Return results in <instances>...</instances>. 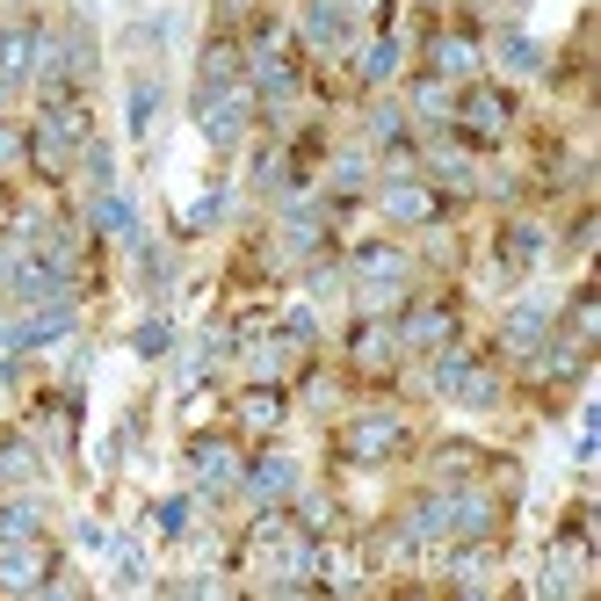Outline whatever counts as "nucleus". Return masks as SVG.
Listing matches in <instances>:
<instances>
[{
	"mask_svg": "<svg viewBox=\"0 0 601 601\" xmlns=\"http://www.w3.org/2000/svg\"><path fill=\"white\" fill-rule=\"evenodd\" d=\"M247 109H254V95H247V87H218V95H196V123H204V138L218 145V153H232V145H240Z\"/></svg>",
	"mask_w": 601,
	"mask_h": 601,
	"instance_id": "obj_1",
	"label": "nucleus"
},
{
	"mask_svg": "<svg viewBox=\"0 0 601 601\" xmlns=\"http://www.w3.org/2000/svg\"><path fill=\"white\" fill-rule=\"evenodd\" d=\"M398 442H406V428H398L392 413H362L356 428H348V457H356V465H384Z\"/></svg>",
	"mask_w": 601,
	"mask_h": 601,
	"instance_id": "obj_2",
	"label": "nucleus"
},
{
	"mask_svg": "<svg viewBox=\"0 0 601 601\" xmlns=\"http://www.w3.org/2000/svg\"><path fill=\"white\" fill-rule=\"evenodd\" d=\"M189 479H196V493H225V485L240 479V457H232V442L204 435V442L189 449Z\"/></svg>",
	"mask_w": 601,
	"mask_h": 601,
	"instance_id": "obj_3",
	"label": "nucleus"
},
{
	"mask_svg": "<svg viewBox=\"0 0 601 601\" xmlns=\"http://www.w3.org/2000/svg\"><path fill=\"white\" fill-rule=\"evenodd\" d=\"M348 15H356V0H305V44L312 52H341Z\"/></svg>",
	"mask_w": 601,
	"mask_h": 601,
	"instance_id": "obj_4",
	"label": "nucleus"
},
{
	"mask_svg": "<svg viewBox=\"0 0 601 601\" xmlns=\"http://www.w3.org/2000/svg\"><path fill=\"white\" fill-rule=\"evenodd\" d=\"M442 341H457V312L449 305H413L398 319V348H442Z\"/></svg>",
	"mask_w": 601,
	"mask_h": 601,
	"instance_id": "obj_5",
	"label": "nucleus"
},
{
	"mask_svg": "<svg viewBox=\"0 0 601 601\" xmlns=\"http://www.w3.org/2000/svg\"><path fill=\"white\" fill-rule=\"evenodd\" d=\"M485 529H493V500H485L479 485L442 493V536H485Z\"/></svg>",
	"mask_w": 601,
	"mask_h": 601,
	"instance_id": "obj_6",
	"label": "nucleus"
},
{
	"mask_svg": "<svg viewBox=\"0 0 601 601\" xmlns=\"http://www.w3.org/2000/svg\"><path fill=\"white\" fill-rule=\"evenodd\" d=\"M457 123H465L471 138H500V131H507V95H493V87H471L465 102H457Z\"/></svg>",
	"mask_w": 601,
	"mask_h": 601,
	"instance_id": "obj_7",
	"label": "nucleus"
},
{
	"mask_svg": "<svg viewBox=\"0 0 601 601\" xmlns=\"http://www.w3.org/2000/svg\"><path fill=\"white\" fill-rule=\"evenodd\" d=\"M356 275H362V283H384V291H406L413 261L398 254V247H356Z\"/></svg>",
	"mask_w": 601,
	"mask_h": 601,
	"instance_id": "obj_8",
	"label": "nucleus"
},
{
	"mask_svg": "<svg viewBox=\"0 0 601 601\" xmlns=\"http://www.w3.org/2000/svg\"><path fill=\"white\" fill-rule=\"evenodd\" d=\"M435 210H442V204H435L420 182H406V174H398V182H384V218H392V225H428Z\"/></svg>",
	"mask_w": 601,
	"mask_h": 601,
	"instance_id": "obj_9",
	"label": "nucleus"
},
{
	"mask_svg": "<svg viewBox=\"0 0 601 601\" xmlns=\"http://www.w3.org/2000/svg\"><path fill=\"white\" fill-rule=\"evenodd\" d=\"M550 334V297H529V305H515V319H507V356H536V341Z\"/></svg>",
	"mask_w": 601,
	"mask_h": 601,
	"instance_id": "obj_10",
	"label": "nucleus"
},
{
	"mask_svg": "<svg viewBox=\"0 0 601 601\" xmlns=\"http://www.w3.org/2000/svg\"><path fill=\"white\" fill-rule=\"evenodd\" d=\"M240 485L254 500H283V493H297V465L291 457H254V465L240 471Z\"/></svg>",
	"mask_w": 601,
	"mask_h": 601,
	"instance_id": "obj_11",
	"label": "nucleus"
},
{
	"mask_svg": "<svg viewBox=\"0 0 601 601\" xmlns=\"http://www.w3.org/2000/svg\"><path fill=\"white\" fill-rule=\"evenodd\" d=\"M0 594H44V550L15 544L0 558Z\"/></svg>",
	"mask_w": 601,
	"mask_h": 601,
	"instance_id": "obj_12",
	"label": "nucleus"
},
{
	"mask_svg": "<svg viewBox=\"0 0 601 601\" xmlns=\"http://www.w3.org/2000/svg\"><path fill=\"white\" fill-rule=\"evenodd\" d=\"M58 334H73V297H58V305H44L36 319H22V327L8 334V348H36V341H58Z\"/></svg>",
	"mask_w": 601,
	"mask_h": 601,
	"instance_id": "obj_13",
	"label": "nucleus"
},
{
	"mask_svg": "<svg viewBox=\"0 0 601 601\" xmlns=\"http://www.w3.org/2000/svg\"><path fill=\"white\" fill-rule=\"evenodd\" d=\"M240 58H247V52H232V44L218 36V44L204 52V73H196V95H218V87H240Z\"/></svg>",
	"mask_w": 601,
	"mask_h": 601,
	"instance_id": "obj_14",
	"label": "nucleus"
},
{
	"mask_svg": "<svg viewBox=\"0 0 601 601\" xmlns=\"http://www.w3.org/2000/svg\"><path fill=\"white\" fill-rule=\"evenodd\" d=\"M348 356H356V370H392V356H398V334H392V327H356Z\"/></svg>",
	"mask_w": 601,
	"mask_h": 601,
	"instance_id": "obj_15",
	"label": "nucleus"
},
{
	"mask_svg": "<svg viewBox=\"0 0 601 601\" xmlns=\"http://www.w3.org/2000/svg\"><path fill=\"white\" fill-rule=\"evenodd\" d=\"M30 66H36V30L30 22L0 30V73H8V80H30Z\"/></svg>",
	"mask_w": 601,
	"mask_h": 601,
	"instance_id": "obj_16",
	"label": "nucleus"
},
{
	"mask_svg": "<svg viewBox=\"0 0 601 601\" xmlns=\"http://www.w3.org/2000/svg\"><path fill=\"white\" fill-rule=\"evenodd\" d=\"M449 398H457V406H471V413H485V406H500V378H493V370H471V362H465V378L449 384Z\"/></svg>",
	"mask_w": 601,
	"mask_h": 601,
	"instance_id": "obj_17",
	"label": "nucleus"
},
{
	"mask_svg": "<svg viewBox=\"0 0 601 601\" xmlns=\"http://www.w3.org/2000/svg\"><path fill=\"white\" fill-rule=\"evenodd\" d=\"M435 73H442V80H471V73H479V44H471V36H442V44H435Z\"/></svg>",
	"mask_w": 601,
	"mask_h": 601,
	"instance_id": "obj_18",
	"label": "nucleus"
},
{
	"mask_svg": "<svg viewBox=\"0 0 601 601\" xmlns=\"http://www.w3.org/2000/svg\"><path fill=\"white\" fill-rule=\"evenodd\" d=\"M36 522H44L36 500H8L0 507V544H36Z\"/></svg>",
	"mask_w": 601,
	"mask_h": 601,
	"instance_id": "obj_19",
	"label": "nucleus"
},
{
	"mask_svg": "<svg viewBox=\"0 0 601 601\" xmlns=\"http://www.w3.org/2000/svg\"><path fill=\"white\" fill-rule=\"evenodd\" d=\"M449 102H457V95H449V80H413V109H420V123H428V131H442V123H449Z\"/></svg>",
	"mask_w": 601,
	"mask_h": 601,
	"instance_id": "obj_20",
	"label": "nucleus"
},
{
	"mask_svg": "<svg viewBox=\"0 0 601 601\" xmlns=\"http://www.w3.org/2000/svg\"><path fill=\"white\" fill-rule=\"evenodd\" d=\"M30 479H36V449L22 442V435L0 442V485H30Z\"/></svg>",
	"mask_w": 601,
	"mask_h": 601,
	"instance_id": "obj_21",
	"label": "nucleus"
},
{
	"mask_svg": "<svg viewBox=\"0 0 601 601\" xmlns=\"http://www.w3.org/2000/svg\"><path fill=\"white\" fill-rule=\"evenodd\" d=\"M362 80H370V87H384V80H392V73H398V44H392V36H378V44H362Z\"/></svg>",
	"mask_w": 601,
	"mask_h": 601,
	"instance_id": "obj_22",
	"label": "nucleus"
},
{
	"mask_svg": "<svg viewBox=\"0 0 601 601\" xmlns=\"http://www.w3.org/2000/svg\"><path fill=\"white\" fill-rule=\"evenodd\" d=\"M153 109H160V80H131V117H123V123H131V138L153 131Z\"/></svg>",
	"mask_w": 601,
	"mask_h": 601,
	"instance_id": "obj_23",
	"label": "nucleus"
},
{
	"mask_svg": "<svg viewBox=\"0 0 601 601\" xmlns=\"http://www.w3.org/2000/svg\"><path fill=\"white\" fill-rule=\"evenodd\" d=\"M544 232H536V225H515V232H507V261H515V269H536V261H544Z\"/></svg>",
	"mask_w": 601,
	"mask_h": 601,
	"instance_id": "obj_24",
	"label": "nucleus"
},
{
	"mask_svg": "<svg viewBox=\"0 0 601 601\" xmlns=\"http://www.w3.org/2000/svg\"><path fill=\"white\" fill-rule=\"evenodd\" d=\"M283 247H291V254H319V247H327V225H319V218H291V225H283Z\"/></svg>",
	"mask_w": 601,
	"mask_h": 601,
	"instance_id": "obj_25",
	"label": "nucleus"
},
{
	"mask_svg": "<svg viewBox=\"0 0 601 601\" xmlns=\"http://www.w3.org/2000/svg\"><path fill=\"white\" fill-rule=\"evenodd\" d=\"M398 138H406V109L378 102V109H370V145H398Z\"/></svg>",
	"mask_w": 601,
	"mask_h": 601,
	"instance_id": "obj_26",
	"label": "nucleus"
},
{
	"mask_svg": "<svg viewBox=\"0 0 601 601\" xmlns=\"http://www.w3.org/2000/svg\"><path fill=\"white\" fill-rule=\"evenodd\" d=\"M362 182H370V153H341V160H334V189H341V196H356Z\"/></svg>",
	"mask_w": 601,
	"mask_h": 601,
	"instance_id": "obj_27",
	"label": "nucleus"
},
{
	"mask_svg": "<svg viewBox=\"0 0 601 601\" xmlns=\"http://www.w3.org/2000/svg\"><path fill=\"white\" fill-rule=\"evenodd\" d=\"M87 189H95V196L117 189V160H109V145H87Z\"/></svg>",
	"mask_w": 601,
	"mask_h": 601,
	"instance_id": "obj_28",
	"label": "nucleus"
},
{
	"mask_svg": "<svg viewBox=\"0 0 601 601\" xmlns=\"http://www.w3.org/2000/svg\"><path fill=\"white\" fill-rule=\"evenodd\" d=\"M500 58H507V73H536V66H544V52H536L529 36H507V44H500Z\"/></svg>",
	"mask_w": 601,
	"mask_h": 601,
	"instance_id": "obj_29",
	"label": "nucleus"
},
{
	"mask_svg": "<svg viewBox=\"0 0 601 601\" xmlns=\"http://www.w3.org/2000/svg\"><path fill=\"white\" fill-rule=\"evenodd\" d=\"M247 420H254V428H275V420H283V398H275V392H247Z\"/></svg>",
	"mask_w": 601,
	"mask_h": 601,
	"instance_id": "obj_30",
	"label": "nucleus"
},
{
	"mask_svg": "<svg viewBox=\"0 0 601 601\" xmlns=\"http://www.w3.org/2000/svg\"><path fill=\"white\" fill-rule=\"evenodd\" d=\"M167 341H174V334H167V319H145V327L131 334V348H138V356H167Z\"/></svg>",
	"mask_w": 601,
	"mask_h": 601,
	"instance_id": "obj_31",
	"label": "nucleus"
},
{
	"mask_svg": "<svg viewBox=\"0 0 601 601\" xmlns=\"http://www.w3.org/2000/svg\"><path fill=\"white\" fill-rule=\"evenodd\" d=\"M457 587H465V594L493 587V558H457Z\"/></svg>",
	"mask_w": 601,
	"mask_h": 601,
	"instance_id": "obj_32",
	"label": "nucleus"
},
{
	"mask_svg": "<svg viewBox=\"0 0 601 601\" xmlns=\"http://www.w3.org/2000/svg\"><path fill=\"white\" fill-rule=\"evenodd\" d=\"M189 500H160V536H189Z\"/></svg>",
	"mask_w": 601,
	"mask_h": 601,
	"instance_id": "obj_33",
	"label": "nucleus"
},
{
	"mask_svg": "<svg viewBox=\"0 0 601 601\" xmlns=\"http://www.w3.org/2000/svg\"><path fill=\"white\" fill-rule=\"evenodd\" d=\"M312 334H319V319H312V312H305V305H297V312H291V319H283V341H312Z\"/></svg>",
	"mask_w": 601,
	"mask_h": 601,
	"instance_id": "obj_34",
	"label": "nucleus"
},
{
	"mask_svg": "<svg viewBox=\"0 0 601 601\" xmlns=\"http://www.w3.org/2000/svg\"><path fill=\"white\" fill-rule=\"evenodd\" d=\"M225 218V196H204V204L189 210V232H204V225H218Z\"/></svg>",
	"mask_w": 601,
	"mask_h": 601,
	"instance_id": "obj_35",
	"label": "nucleus"
},
{
	"mask_svg": "<svg viewBox=\"0 0 601 601\" xmlns=\"http://www.w3.org/2000/svg\"><path fill=\"white\" fill-rule=\"evenodd\" d=\"M22 153V131H8V123H0V160H15Z\"/></svg>",
	"mask_w": 601,
	"mask_h": 601,
	"instance_id": "obj_36",
	"label": "nucleus"
},
{
	"mask_svg": "<svg viewBox=\"0 0 601 601\" xmlns=\"http://www.w3.org/2000/svg\"><path fill=\"white\" fill-rule=\"evenodd\" d=\"M8 87H15V80H8V73H0V102H8Z\"/></svg>",
	"mask_w": 601,
	"mask_h": 601,
	"instance_id": "obj_37",
	"label": "nucleus"
}]
</instances>
